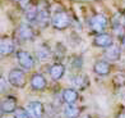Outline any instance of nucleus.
I'll return each instance as SVG.
<instances>
[{
	"instance_id": "nucleus-1",
	"label": "nucleus",
	"mask_w": 125,
	"mask_h": 118,
	"mask_svg": "<svg viewBox=\"0 0 125 118\" xmlns=\"http://www.w3.org/2000/svg\"><path fill=\"white\" fill-rule=\"evenodd\" d=\"M72 25V18L65 10H56L51 17V26L58 31H64Z\"/></svg>"
},
{
	"instance_id": "nucleus-2",
	"label": "nucleus",
	"mask_w": 125,
	"mask_h": 118,
	"mask_svg": "<svg viewBox=\"0 0 125 118\" xmlns=\"http://www.w3.org/2000/svg\"><path fill=\"white\" fill-rule=\"evenodd\" d=\"M8 82L15 89H23L27 85V75L23 68H12L8 72Z\"/></svg>"
},
{
	"instance_id": "nucleus-3",
	"label": "nucleus",
	"mask_w": 125,
	"mask_h": 118,
	"mask_svg": "<svg viewBox=\"0 0 125 118\" xmlns=\"http://www.w3.org/2000/svg\"><path fill=\"white\" fill-rule=\"evenodd\" d=\"M88 27L94 35L102 33L107 30V27H109V19H107V17L105 14L97 13L88 19Z\"/></svg>"
},
{
	"instance_id": "nucleus-4",
	"label": "nucleus",
	"mask_w": 125,
	"mask_h": 118,
	"mask_svg": "<svg viewBox=\"0 0 125 118\" xmlns=\"http://www.w3.org/2000/svg\"><path fill=\"white\" fill-rule=\"evenodd\" d=\"M15 58H17L19 67L23 68L24 71H31L36 67V57L24 49L18 50L15 53Z\"/></svg>"
},
{
	"instance_id": "nucleus-5",
	"label": "nucleus",
	"mask_w": 125,
	"mask_h": 118,
	"mask_svg": "<svg viewBox=\"0 0 125 118\" xmlns=\"http://www.w3.org/2000/svg\"><path fill=\"white\" fill-rule=\"evenodd\" d=\"M35 36H36V33H35L33 27L30 26V25H26V23L19 25L14 31V37H15V40L19 41V42L33 41Z\"/></svg>"
},
{
	"instance_id": "nucleus-6",
	"label": "nucleus",
	"mask_w": 125,
	"mask_h": 118,
	"mask_svg": "<svg viewBox=\"0 0 125 118\" xmlns=\"http://www.w3.org/2000/svg\"><path fill=\"white\" fill-rule=\"evenodd\" d=\"M37 8H38V15L36 19V25L40 28H46L51 23V14L49 10V5L47 3L42 1V4L40 3V5H37Z\"/></svg>"
},
{
	"instance_id": "nucleus-7",
	"label": "nucleus",
	"mask_w": 125,
	"mask_h": 118,
	"mask_svg": "<svg viewBox=\"0 0 125 118\" xmlns=\"http://www.w3.org/2000/svg\"><path fill=\"white\" fill-rule=\"evenodd\" d=\"M17 98L13 95H7L4 96L1 103H0V112L1 114H13L14 112L18 108V104H17Z\"/></svg>"
},
{
	"instance_id": "nucleus-8",
	"label": "nucleus",
	"mask_w": 125,
	"mask_h": 118,
	"mask_svg": "<svg viewBox=\"0 0 125 118\" xmlns=\"http://www.w3.org/2000/svg\"><path fill=\"white\" fill-rule=\"evenodd\" d=\"M93 46L96 48H101V49H107L111 45H114V36L111 33L107 32H102V33H97L94 35L93 40H92Z\"/></svg>"
},
{
	"instance_id": "nucleus-9",
	"label": "nucleus",
	"mask_w": 125,
	"mask_h": 118,
	"mask_svg": "<svg viewBox=\"0 0 125 118\" xmlns=\"http://www.w3.org/2000/svg\"><path fill=\"white\" fill-rule=\"evenodd\" d=\"M112 66L109 60L106 59H97L93 64V73L100 77H106L111 73Z\"/></svg>"
},
{
	"instance_id": "nucleus-10",
	"label": "nucleus",
	"mask_w": 125,
	"mask_h": 118,
	"mask_svg": "<svg viewBox=\"0 0 125 118\" xmlns=\"http://www.w3.org/2000/svg\"><path fill=\"white\" fill-rule=\"evenodd\" d=\"M30 86L33 91H43L47 87V80L42 73L35 72L30 78Z\"/></svg>"
},
{
	"instance_id": "nucleus-11",
	"label": "nucleus",
	"mask_w": 125,
	"mask_h": 118,
	"mask_svg": "<svg viewBox=\"0 0 125 118\" xmlns=\"http://www.w3.org/2000/svg\"><path fill=\"white\" fill-rule=\"evenodd\" d=\"M15 52V41L10 36H3L0 40V55L9 57Z\"/></svg>"
},
{
	"instance_id": "nucleus-12",
	"label": "nucleus",
	"mask_w": 125,
	"mask_h": 118,
	"mask_svg": "<svg viewBox=\"0 0 125 118\" xmlns=\"http://www.w3.org/2000/svg\"><path fill=\"white\" fill-rule=\"evenodd\" d=\"M26 109L28 110L31 118H42L45 116V105L38 100H32V102L27 103Z\"/></svg>"
},
{
	"instance_id": "nucleus-13",
	"label": "nucleus",
	"mask_w": 125,
	"mask_h": 118,
	"mask_svg": "<svg viewBox=\"0 0 125 118\" xmlns=\"http://www.w3.org/2000/svg\"><path fill=\"white\" fill-rule=\"evenodd\" d=\"M35 57L40 62H46V60H49V59H51L54 57V52L51 50V48L47 44L43 42V44H40L36 48Z\"/></svg>"
},
{
	"instance_id": "nucleus-14",
	"label": "nucleus",
	"mask_w": 125,
	"mask_h": 118,
	"mask_svg": "<svg viewBox=\"0 0 125 118\" xmlns=\"http://www.w3.org/2000/svg\"><path fill=\"white\" fill-rule=\"evenodd\" d=\"M66 72V67L65 64H62L61 62H56V63L51 64L49 67V76L52 78L54 81H59L64 77Z\"/></svg>"
},
{
	"instance_id": "nucleus-15",
	"label": "nucleus",
	"mask_w": 125,
	"mask_h": 118,
	"mask_svg": "<svg viewBox=\"0 0 125 118\" xmlns=\"http://www.w3.org/2000/svg\"><path fill=\"white\" fill-rule=\"evenodd\" d=\"M121 53H123L121 46L114 44V45H111L110 48L105 49L104 55H105L106 60H109V62H117V60H120V58H121Z\"/></svg>"
},
{
	"instance_id": "nucleus-16",
	"label": "nucleus",
	"mask_w": 125,
	"mask_h": 118,
	"mask_svg": "<svg viewBox=\"0 0 125 118\" xmlns=\"http://www.w3.org/2000/svg\"><path fill=\"white\" fill-rule=\"evenodd\" d=\"M61 99L65 104H75L79 100V92L74 87H66L61 92Z\"/></svg>"
},
{
	"instance_id": "nucleus-17",
	"label": "nucleus",
	"mask_w": 125,
	"mask_h": 118,
	"mask_svg": "<svg viewBox=\"0 0 125 118\" xmlns=\"http://www.w3.org/2000/svg\"><path fill=\"white\" fill-rule=\"evenodd\" d=\"M72 82H73V85H74L77 89L84 90V89H87L88 85H89V78H88L87 75H84V73H78V75H74L72 77Z\"/></svg>"
},
{
	"instance_id": "nucleus-18",
	"label": "nucleus",
	"mask_w": 125,
	"mask_h": 118,
	"mask_svg": "<svg viewBox=\"0 0 125 118\" xmlns=\"http://www.w3.org/2000/svg\"><path fill=\"white\" fill-rule=\"evenodd\" d=\"M82 109L75 104H66L64 106V117L65 118H81Z\"/></svg>"
},
{
	"instance_id": "nucleus-19",
	"label": "nucleus",
	"mask_w": 125,
	"mask_h": 118,
	"mask_svg": "<svg viewBox=\"0 0 125 118\" xmlns=\"http://www.w3.org/2000/svg\"><path fill=\"white\" fill-rule=\"evenodd\" d=\"M37 15H38V8L37 5H28L24 10V18L28 23H36V19H37Z\"/></svg>"
},
{
	"instance_id": "nucleus-20",
	"label": "nucleus",
	"mask_w": 125,
	"mask_h": 118,
	"mask_svg": "<svg viewBox=\"0 0 125 118\" xmlns=\"http://www.w3.org/2000/svg\"><path fill=\"white\" fill-rule=\"evenodd\" d=\"M112 85L115 87H117V89L125 87V73L120 72V73L114 75V77H112Z\"/></svg>"
},
{
	"instance_id": "nucleus-21",
	"label": "nucleus",
	"mask_w": 125,
	"mask_h": 118,
	"mask_svg": "<svg viewBox=\"0 0 125 118\" xmlns=\"http://www.w3.org/2000/svg\"><path fill=\"white\" fill-rule=\"evenodd\" d=\"M13 118H31L30 113H28V110L23 106H18L17 110L13 113Z\"/></svg>"
},
{
	"instance_id": "nucleus-22",
	"label": "nucleus",
	"mask_w": 125,
	"mask_h": 118,
	"mask_svg": "<svg viewBox=\"0 0 125 118\" xmlns=\"http://www.w3.org/2000/svg\"><path fill=\"white\" fill-rule=\"evenodd\" d=\"M70 64L73 66V68L79 69V68L83 66V59H82L81 57H73V58L70 59Z\"/></svg>"
},
{
	"instance_id": "nucleus-23",
	"label": "nucleus",
	"mask_w": 125,
	"mask_h": 118,
	"mask_svg": "<svg viewBox=\"0 0 125 118\" xmlns=\"http://www.w3.org/2000/svg\"><path fill=\"white\" fill-rule=\"evenodd\" d=\"M7 83H9V82H7V80H5V77H1V94H5L7 92Z\"/></svg>"
},
{
	"instance_id": "nucleus-24",
	"label": "nucleus",
	"mask_w": 125,
	"mask_h": 118,
	"mask_svg": "<svg viewBox=\"0 0 125 118\" xmlns=\"http://www.w3.org/2000/svg\"><path fill=\"white\" fill-rule=\"evenodd\" d=\"M115 118H125V110H121L120 113H117Z\"/></svg>"
},
{
	"instance_id": "nucleus-25",
	"label": "nucleus",
	"mask_w": 125,
	"mask_h": 118,
	"mask_svg": "<svg viewBox=\"0 0 125 118\" xmlns=\"http://www.w3.org/2000/svg\"><path fill=\"white\" fill-rule=\"evenodd\" d=\"M120 46H121V50H123V52L125 53V37H124L123 40H121V45H120Z\"/></svg>"
},
{
	"instance_id": "nucleus-26",
	"label": "nucleus",
	"mask_w": 125,
	"mask_h": 118,
	"mask_svg": "<svg viewBox=\"0 0 125 118\" xmlns=\"http://www.w3.org/2000/svg\"><path fill=\"white\" fill-rule=\"evenodd\" d=\"M124 22H125V13H124Z\"/></svg>"
}]
</instances>
